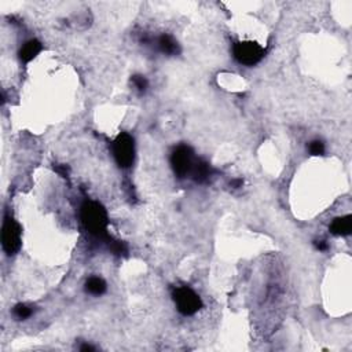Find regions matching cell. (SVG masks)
Listing matches in <instances>:
<instances>
[{
    "label": "cell",
    "instance_id": "6da1fadb",
    "mask_svg": "<svg viewBox=\"0 0 352 352\" xmlns=\"http://www.w3.org/2000/svg\"><path fill=\"white\" fill-rule=\"evenodd\" d=\"M82 222L90 234L99 238H108V213L101 204L86 201L82 206Z\"/></svg>",
    "mask_w": 352,
    "mask_h": 352
},
{
    "label": "cell",
    "instance_id": "7a4b0ae2",
    "mask_svg": "<svg viewBox=\"0 0 352 352\" xmlns=\"http://www.w3.org/2000/svg\"><path fill=\"white\" fill-rule=\"evenodd\" d=\"M232 54L240 64L253 66L264 58L266 50L255 42H237L232 47Z\"/></svg>",
    "mask_w": 352,
    "mask_h": 352
},
{
    "label": "cell",
    "instance_id": "3957f363",
    "mask_svg": "<svg viewBox=\"0 0 352 352\" xmlns=\"http://www.w3.org/2000/svg\"><path fill=\"white\" fill-rule=\"evenodd\" d=\"M173 301L176 303L178 311L182 315H194L198 309L202 307V301L197 293L191 290L187 286H182V288H176L172 293Z\"/></svg>",
    "mask_w": 352,
    "mask_h": 352
},
{
    "label": "cell",
    "instance_id": "277c9868",
    "mask_svg": "<svg viewBox=\"0 0 352 352\" xmlns=\"http://www.w3.org/2000/svg\"><path fill=\"white\" fill-rule=\"evenodd\" d=\"M113 154L119 167L129 168L135 159V143L133 138L127 132H121L113 143Z\"/></svg>",
    "mask_w": 352,
    "mask_h": 352
},
{
    "label": "cell",
    "instance_id": "5b68a950",
    "mask_svg": "<svg viewBox=\"0 0 352 352\" xmlns=\"http://www.w3.org/2000/svg\"><path fill=\"white\" fill-rule=\"evenodd\" d=\"M2 246L9 256L15 255L21 248V227L10 216H6L2 227Z\"/></svg>",
    "mask_w": 352,
    "mask_h": 352
},
{
    "label": "cell",
    "instance_id": "8992f818",
    "mask_svg": "<svg viewBox=\"0 0 352 352\" xmlns=\"http://www.w3.org/2000/svg\"><path fill=\"white\" fill-rule=\"evenodd\" d=\"M195 164L193 150L189 146H179L171 155V165L173 172L179 178H185L191 173Z\"/></svg>",
    "mask_w": 352,
    "mask_h": 352
},
{
    "label": "cell",
    "instance_id": "52a82bcc",
    "mask_svg": "<svg viewBox=\"0 0 352 352\" xmlns=\"http://www.w3.org/2000/svg\"><path fill=\"white\" fill-rule=\"evenodd\" d=\"M42 50H43V46H42V43H40L39 40L32 39L29 40V42H26V43L22 46L21 51H19V58H21L22 62L28 64V62H30L33 58H36V55H37Z\"/></svg>",
    "mask_w": 352,
    "mask_h": 352
},
{
    "label": "cell",
    "instance_id": "ba28073f",
    "mask_svg": "<svg viewBox=\"0 0 352 352\" xmlns=\"http://www.w3.org/2000/svg\"><path fill=\"white\" fill-rule=\"evenodd\" d=\"M330 231L335 236H349L352 231V216L347 215L337 218L330 224Z\"/></svg>",
    "mask_w": 352,
    "mask_h": 352
},
{
    "label": "cell",
    "instance_id": "9c48e42d",
    "mask_svg": "<svg viewBox=\"0 0 352 352\" xmlns=\"http://www.w3.org/2000/svg\"><path fill=\"white\" fill-rule=\"evenodd\" d=\"M191 173H193V178L195 182H200V183L205 182L210 175L209 164L205 163L204 160H195Z\"/></svg>",
    "mask_w": 352,
    "mask_h": 352
},
{
    "label": "cell",
    "instance_id": "30bf717a",
    "mask_svg": "<svg viewBox=\"0 0 352 352\" xmlns=\"http://www.w3.org/2000/svg\"><path fill=\"white\" fill-rule=\"evenodd\" d=\"M86 290L94 296H101L106 292V282L99 277H91L86 284Z\"/></svg>",
    "mask_w": 352,
    "mask_h": 352
},
{
    "label": "cell",
    "instance_id": "8fae6325",
    "mask_svg": "<svg viewBox=\"0 0 352 352\" xmlns=\"http://www.w3.org/2000/svg\"><path fill=\"white\" fill-rule=\"evenodd\" d=\"M159 47L164 54H168V55H173V54H178V51H179L178 43H176L175 39L172 36H169V34H163L160 37Z\"/></svg>",
    "mask_w": 352,
    "mask_h": 352
},
{
    "label": "cell",
    "instance_id": "7c38bea8",
    "mask_svg": "<svg viewBox=\"0 0 352 352\" xmlns=\"http://www.w3.org/2000/svg\"><path fill=\"white\" fill-rule=\"evenodd\" d=\"M32 308H29L28 305L25 304H18L15 308H14V315L17 317L18 319H26L29 318L30 315H32Z\"/></svg>",
    "mask_w": 352,
    "mask_h": 352
},
{
    "label": "cell",
    "instance_id": "4fadbf2b",
    "mask_svg": "<svg viewBox=\"0 0 352 352\" xmlns=\"http://www.w3.org/2000/svg\"><path fill=\"white\" fill-rule=\"evenodd\" d=\"M308 150L312 155H322L325 153V145L322 141H312L308 145Z\"/></svg>",
    "mask_w": 352,
    "mask_h": 352
},
{
    "label": "cell",
    "instance_id": "5bb4252c",
    "mask_svg": "<svg viewBox=\"0 0 352 352\" xmlns=\"http://www.w3.org/2000/svg\"><path fill=\"white\" fill-rule=\"evenodd\" d=\"M132 83L141 92H143V91L147 88V80L143 77V76H141V74H135V76H132Z\"/></svg>",
    "mask_w": 352,
    "mask_h": 352
},
{
    "label": "cell",
    "instance_id": "9a60e30c",
    "mask_svg": "<svg viewBox=\"0 0 352 352\" xmlns=\"http://www.w3.org/2000/svg\"><path fill=\"white\" fill-rule=\"evenodd\" d=\"M315 246H317V249L318 250H326L327 248H329L325 241H317V242H315Z\"/></svg>",
    "mask_w": 352,
    "mask_h": 352
},
{
    "label": "cell",
    "instance_id": "2e32d148",
    "mask_svg": "<svg viewBox=\"0 0 352 352\" xmlns=\"http://www.w3.org/2000/svg\"><path fill=\"white\" fill-rule=\"evenodd\" d=\"M80 351H83V352L95 351V348L92 347V345H90V344H83L82 347H80Z\"/></svg>",
    "mask_w": 352,
    "mask_h": 352
},
{
    "label": "cell",
    "instance_id": "e0dca14e",
    "mask_svg": "<svg viewBox=\"0 0 352 352\" xmlns=\"http://www.w3.org/2000/svg\"><path fill=\"white\" fill-rule=\"evenodd\" d=\"M242 183H244V182H242V179H237V181L231 182V186L232 187H240V186H242Z\"/></svg>",
    "mask_w": 352,
    "mask_h": 352
}]
</instances>
